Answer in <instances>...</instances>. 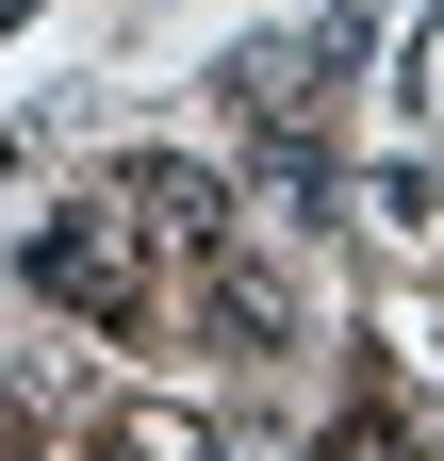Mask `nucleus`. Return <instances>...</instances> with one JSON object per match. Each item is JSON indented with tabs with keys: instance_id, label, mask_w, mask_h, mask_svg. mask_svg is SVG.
<instances>
[{
	"instance_id": "nucleus-1",
	"label": "nucleus",
	"mask_w": 444,
	"mask_h": 461,
	"mask_svg": "<svg viewBox=\"0 0 444 461\" xmlns=\"http://www.w3.org/2000/svg\"><path fill=\"white\" fill-rule=\"evenodd\" d=\"M17 264H33V297H67V313H99V330H148V264H132V214H49Z\"/></svg>"
},
{
	"instance_id": "nucleus-2",
	"label": "nucleus",
	"mask_w": 444,
	"mask_h": 461,
	"mask_svg": "<svg viewBox=\"0 0 444 461\" xmlns=\"http://www.w3.org/2000/svg\"><path fill=\"white\" fill-rule=\"evenodd\" d=\"M116 198H132V230H164V248H198V264H214V230H231V214H214V182H198V165H132Z\"/></svg>"
},
{
	"instance_id": "nucleus-3",
	"label": "nucleus",
	"mask_w": 444,
	"mask_h": 461,
	"mask_svg": "<svg viewBox=\"0 0 444 461\" xmlns=\"http://www.w3.org/2000/svg\"><path fill=\"white\" fill-rule=\"evenodd\" d=\"M329 461H412V429H395V412H346V429H329Z\"/></svg>"
},
{
	"instance_id": "nucleus-4",
	"label": "nucleus",
	"mask_w": 444,
	"mask_h": 461,
	"mask_svg": "<svg viewBox=\"0 0 444 461\" xmlns=\"http://www.w3.org/2000/svg\"><path fill=\"white\" fill-rule=\"evenodd\" d=\"M116 461H214V445H198V429H164V412H132V429H116Z\"/></svg>"
},
{
	"instance_id": "nucleus-5",
	"label": "nucleus",
	"mask_w": 444,
	"mask_h": 461,
	"mask_svg": "<svg viewBox=\"0 0 444 461\" xmlns=\"http://www.w3.org/2000/svg\"><path fill=\"white\" fill-rule=\"evenodd\" d=\"M0 461H33V445H17V412H0Z\"/></svg>"
}]
</instances>
